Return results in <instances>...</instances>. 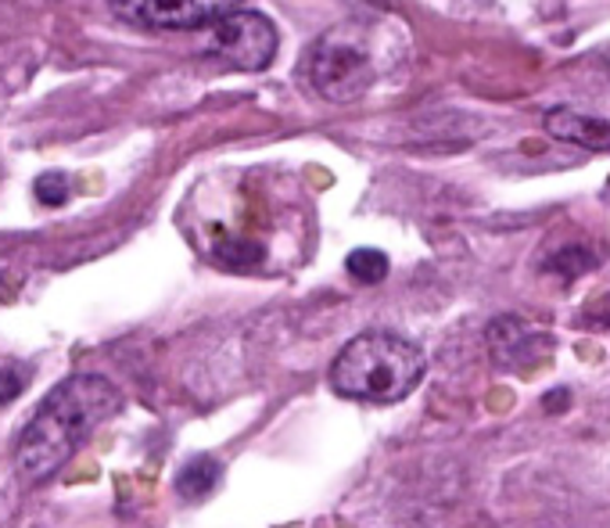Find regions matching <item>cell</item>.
Segmentation results:
<instances>
[{
  "instance_id": "cell-1",
  "label": "cell",
  "mask_w": 610,
  "mask_h": 528,
  "mask_svg": "<svg viewBox=\"0 0 610 528\" xmlns=\"http://www.w3.org/2000/svg\"><path fill=\"white\" fill-rule=\"evenodd\" d=\"M119 388L101 374H73L47 392L33 421L19 436V471L25 479H51L69 464L73 453L98 431L108 417L119 414Z\"/></svg>"
},
{
  "instance_id": "cell-2",
  "label": "cell",
  "mask_w": 610,
  "mask_h": 528,
  "mask_svg": "<svg viewBox=\"0 0 610 528\" xmlns=\"http://www.w3.org/2000/svg\"><path fill=\"white\" fill-rule=\"evenodd\" d=\"M428 360L420 345L391 331H363L331 363V385L359 403H399L420 385Z\"/></svg>"
},
{
  "instance_id": "cell-3",
  "label": "cell",
  "mask_w": 610,
  "mask_h": 528,
  "mask_svg": "<svg viewBox=\"0 0 610 528\" xmlns=\"http://www.w3.org/2000/svg\"><path fill=\"white\" fill-rule=\"evenodd\" d=\"M306 73L320 98H328L334 105L363 98L377 79L370 40H366L359 25H337L328 36H320L317 47L309 51Z\"/></svg>"
},
{
  "instance_id": "cell-4",
  "label": "cell",
  "mask_w": 610,
  "mask_h": 528,
  "mask_svg": "<svg viewBox=\"0 0 610 528\" xmlns=\"http://www.w3.org/2000/svg\"><path fill=\"white\" fill-rule=\"evenodd\" d=\"M277 25L269 22L263 11H230L226 19L212 25L209 54L220 58L230 69L241 73H263L277 58Z\"/></svg>"
},
{
  "instance_id": "cell-5",
  "label": "cell",
  "mask_w": 610,
  "mask_h": 528,
  "mask_svg": "<svg viewBox=\"0 0 610 528\" xmlns=\"http://www.w3.org/2000/svg\"><path fill=\"white\" fill-rule=\"evenodd\" d=\"M241 4L244 0H112V15L147 33H191L212 30Z\"/></svg>"
},
{
  "instance_id": "cell-6",
  "label": "cell",
  "mask_w": 610,
  "mask_h": 528,
  "mask_svg": "<svg viewBox=\"0 0 610 528\" xmlns=\"http://www.w3.org/2000/svg\"><path fill=\"white\" fill-rule=\"evenodd\" d=\"M546 133L564 144L589 147V152H610V123L607 119L586 116V112L567 108V105L553 108V112L546 116Z\"/></svg>"
},
{
  "instance_id": "cell-7",
  "label": "cell",
  "mask_w": 610,
  "mask_h": 528,
  "mask_svg": "<svg viewBox=\"0 0 610 528\" xmlns=\"http://www.w3.org/2000/svg\"><path fill=\"white\" fill-rule=\"evenodd\" d=\"M510 323H513V334H507L503 320H496L492 328H488V345L496 349V356L503 360V367H518V349H521L524 363L539 360L550 345L546 338H542L539 331H528L524 323H518V320H510Z\"/></svg>"
},
{
  "instance_id": "cell-8",
  "label": "cell",
  "mask_w": 610,
  "mask_h": 528,
  "mask_svg": "<svg viewBox=\"0 0 610 528\" xmlns=\"http://www.w3.org/2000/svg\"><path fill=\"white\" fill-rule=\"evenodd\" d=\"M220 479H223V464L215 457L201 453V457H191L180 471H176V493H180L184 499H191V504H198V499L215 493Z\"/></svg>"
},
{
  "instance_id": "cell-9",
  "label": "cell",
  "mask_w": 610,
  "mask_h": 528,
  "mask_svg": "<svg viewBox=\"0 0 610 528\" xmlns=\"http://www.w3.org/2000/svg\"><path fill=\"white\" fill-rule=\"evenodd\" d=\"M345 266H348V274L363 284H377L388 277V255L377 249H356L345 260Z\"/></svg>"
},
{
  "instance_id": "cell-10",
  "label": "cell",
  "mask_w": 610,
  "mask_h": 528,
  "mask_svg": "<svg viewBox=\"0 0 610 528\" xmlns=\"http://www.w3.org/2000/svg\"><path fill=\"white\" fill-rule=\"evenodd\" d=\"M33 191H36V201H40V206L58 209V206H65V201L73 198V180H69V173L51 169V173H40V176H36Z\"/></svg>"
},
{
  "instance_id": "cell-11",
  "label": "cell",
  "mask_w": 610,
  "mask_h": 528,
  "mask_svg": "<svg viewBox=\"0 0 610 528\" xmlns=\"http://www.w3.org/2000/svg\"><path fill=\"white\" fill-rule=\"evenodd\" d=\"M33 382V371L22 367V363H0V406L15 403Z\"/></svg>"
}]
</instances>
